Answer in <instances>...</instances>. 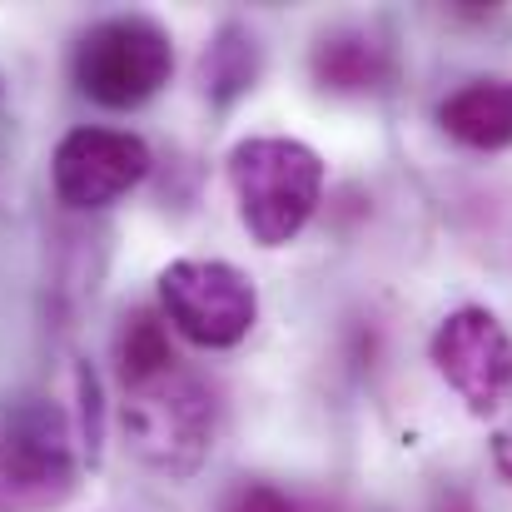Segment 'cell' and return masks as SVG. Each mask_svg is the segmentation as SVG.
I'll use <instances>...</instances> for the list:
<instances>
[{
    "label": "cell",
    "mask_w": 512,
    "mask_h": 512,
    "mask_svg": "<svg viewBox=\"0 0 512 512\" xmlns=\"http://www.w3.org/2000/svg\"><path fill=\"white\" fill-rule=\"evenodd\" d=\"M309 65H314V80H319L324 90H334V95H373V90H383V80H388V70H393L388 45H378V40H373L368 30H358V25L329 30V35L314 45Z\"/></svg>",
    "instance_id": "7"
},
{
    "label": "cell",
    "mask_w": 512,
    "mask_h": 512,
    "mask_svg": "<svg viewBox=\"0 0 512 512\" xmlns=\"http://www.w3.org/2000/svg\"><path fill=\"white\" fill-rule=\"evenodd\" d=\"M75 383H80V443L90 448V458L100 453V378L90 363L75 368Z\"/></svg>",
    "instance_id": "12"
},
{
    "label": "cell",
    "mask_w": 512,
    "mask_h": 512,
    "mask_svg": "<svg viewBox=\"0 0 512 512\" xmlns=\"http://www.w3.org/2000/svg\"><path fill=\"white\" fill-rule=\"evenodd\" d=\"M433 368L448 378V388L478 413H498L508 403L512 388V339L508 329L498 324V314L478 309V304H463L453 309L438 329H433Z\"/></svg>",
    "instance_id": "5"
},
{
    "label": "cell",
    "mask_w": 512,
    "mask_h": 512,
    "mask_svg": "<svg viewBox=\"0 0 512 512\" xmlns=\"http://www.w3.org/2000/svg\"><path fill=\"white\" fill-rule=\"evenodd\" d=\"M224 512H299V508L279 488H269V483H239L224 498Z\"/></svg>",
    "instance_id": "13"
},
{
    "label": "cell",
    "mask_w": 512,
    "mask_h": 512,
    "mask_svg": "<svg viewBox=\"0 0 512 512\" xmlns=\"http://www.w3.org/2000/svg\"><path fill=\"white\" fill-rule=\"evenodd\" d=\"M125 433L130 448L140 453V463H150L165 478H189L209 448H214V393L204 388V378L174 368L165 378L145 383V388H125Z\"/></svg>",
    "instance_id": "2"
},
{
    "label": "cell",
    "mask_w": 512,
    "mask_h": 512,
    "mask_svg": "<svg viewBox=\"0 0 512 512\" xmlns=\"http://www.w3.org/2000/svg\"><path fill=\"white\" fill-rule=\"evenodd\" d=\"M229 189L239 199L244 229L264 244L279 249L304 234L324 199V160L304 140L284 135H259L239 140L229 150Z\"/></svg>",
    "instance_id": "1"
},
{
    "label": "cell",
    "mask_w": 512,
    "mask_h": 512,
    "mask_svg": "<svg viewBox=\"0 0 512 512\" xmlns=\"http://www.w3.org/2000/svg\"><path fill=\"white\" fill-rule=\"evenodd\" d=\"M254 80H259V45H254V35L244 25H224L214 35V45L204 50V90L219 105H229L234 95L254 90Z\"/></svg>",
    "instance_id": "10"
},
{
    "label": "cell",
    "mask_w": 512,
    "mask_h": 512,
    "mask_svg": "<svg viewBox=\"0 0 512 512\" xmlns=\"http://www.w3.org/2000/svg\"><path fill=\"white\" fill-rule=\"evenodd\" d=\"M438 125L468 150L512 145V80H473L438 105Z\"/></svg>",
    "instance_id": "8"
},
{
    "label": "cell",
    "mask_w": 512,
    "mask_h": 512,
    "mask_svg": "<svg viewBox=\"0 0 512 512\" xmlns=\"http://www.w3.org/2000/svg\"><path fill=\"white\" fill-rule=\"evenodd\" d=\"M493 458H498V473L512 483V433H498V438H493Z\"/></svg>",
    "instance_id": "14"
},
{
    "label": "cell",
    "mask_w": 512,
    "mask_h": 512,
    "mask_svg": "<svg viewBox=\"0 0 512 512\" xmlns=\"http://www.w3.org/2000/svg\"><path fill=\"white\" fill-rule=\"evenodd\" d=\"M160 309L199 348H234L259 319V294L244 269L224 259H174L160 274Z\"/></svg>",
    "instance_id": "4"
},
{
    "label": "cell",
    "mask_w": 512,
    "mask_h": 512,
    "mask_svg": "<svg viewBox=\"0 0 512 512\" xmlns=\"http://www.w3.org/2000/svg\"><path fill=\"white\" fill-rule=\"evenodd\" d=\"M170 75L174 40L150 15H110L75 45V85L105 110H135L155 100Z\"/></svg>",
    "instance_id": "3"
},
{
    "label": "cell",
    "mask_w": 512,
    "mask_h": 512,
    "mask_svg": "<svg viewBox=\"0 0 512 512\" xmlns=\"http://www.w3.org/2000/svg\"><path fill=\"white\" fill-rule=\"evenodd\" d=\"M115 368H120V383L125 388H145L155 378H165L179 368L170 348V329H165V314L155 309H130L115 329Z\"/></svg>",
    "instance_id": "9"
},
{
    "label": "cell",
    "mask_w": 512,
    "mask_h": 512,
    "mask_svg": "<svg viewBox=\"0 0 512 512\" xmlns=\"http://www.w3.org/2000/svg\"><path fill=\"white\" fill-rule=\"evenodd\" d=\"M0 512H50V503L35 493V483L20 473V463L5 443V428H0Z\"/></svg>",
    "instance_id": "11"
},
{
    "label": "cell",
    "mask_w": 512,
    "mask_h": 512,
    "mask_svg": "<svg viewBox=\"0 0 512 512\" xmlns=\"http://www.w3.org/2000/svg\"><path fill=\"white\" fill-rule=\"evenodd\" d=\"M150 145L130 130H100V125H80L55 145L50 179L60 204L70 209H110L115 199H125L145 174H150Z\"/></svg>",
    "instance_id": "6"
}]
</instances>
